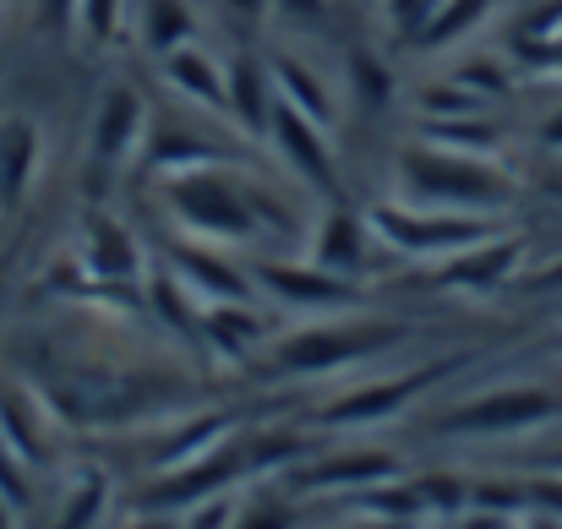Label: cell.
<instances>
[{"label": "cell", "instance_id": "5bb4252c", "mask_svg": "<svg viewBox=\"0 0 562 529\" xmlns=\"http://www.w3.org/2000/svg\"><path fill=\"white\" fill-rule=\"evenodd\" d=\"M541 143H547V148H558V154H562V110H558V115H552V121H547V132H541Z\"/></svg>", "mask_w": 562, "mask_h": 529}, {"label": "cell", "instance_id": "ba28073f", "mask_svg": "<svg viewBox=\"0 0 562 529\" xmlns=\"http://www.w3.org/2000/svg\"><path fill=\"white\" fill-rule=\"evenodd\" d=\"M273 88H279V99H284L290 110H301V115L317 121L323 132L334 126V99H328V88H323L317 77H306L295 60H273Z\"/></svg>", "mask_w": 562, "mask_h": 529}, {"label": "cell", "instance_id": "9a60e30c", "mask_svg": "<svg viewBox=\"0 0 562 529\" xmlns=\"http://www.w3.org/2000/svg\"><path fill=\"white\" fill-rule=\"evenodd\" d=\"M0 529H5V514H0Z\"/></svg>", "mask_w": 562, "mask_h": 529}, {"label": "cell", "instance_id": "7c38bea8", "mask_svg": "<svg viewBox=\"0 0 562 529\" xmlns=\"http://www.w3.org/2000/svg\"><path fill=\"white\" fill-rule=\"evenodd\" d=\"M387 16L415 33V27H426V22L437 16V0H387Z\"/></svg>", "mask_w": 562, "mask_h": 529}, {"label": "cell", "instance_id": "8992f818", "mask_svg": "<svg viewBox=\"0 0 562 529\" xmlns=\"http://www.w3.org/2000/svg\"><path fill=\"white\" fill-rule=\"evenodd\" d=\"M273 104H279V88H268V71L257 60H240L229 71V110L246 121V132H268Z\"/></svg>", "mask_w": 562, "mask_h": 529}, {"label": "cell", "instance_id": "277c9868", "mask_svg": "<svg viewBox=\"0 0 562 529\" xmlns=\"http://www.w3.org/2000/svg\"><path fill=\"white\" fill-rule=\"evenodd\" d=\"M137 137H143V104H137V93L132 88H110V99L93 115V154L104 165H121L126 154H137Z\"/></svg>", "mask_w": 562, "mask_h": 529}, {"label": "cell", "instance_id": "6da1fadb", "mask_svg": "<svg viewBox=\"0 0 562 529\" xmlns=\"http://www.w3.org/2000/svg\"><path fill=\"white\" fill-rule=\"evenodd\" d=\"M404 180H409V191L420 202H431L442 213H453V207H503L514 196V185L497 176L486 159L459 154V148H448V154H437V148L404 154Z\"/></svg>", "mask_w": 562, "mask_h": 529}, {"label": "cell", "instance_id": "9c48e42d", "mask_svg": "<svg viewBox=\"0 0 562 529\" xmlns=\"http://www.w3.org/2000/svg\"><path fill=\"white\" fill-rule=\"evenodd\" d=\"M187 33H191V16L181 0H148V5H143V38H148L159 55L181 49Z\"/></svg>", "mask_w": 562, "mask_h": 529}, {"label": "cell", "instance_id": "8fae6325", "mask_svg": "<svg viewBox=\"0 0 562 529\" xmlns=\"http://www.w3.org/2000/svg\"><path fill=\"white\" fill-rule=\"evenodd\" d=\"M273 284H284V290L301 295V301H339V295H345L339 284H328V279H306V273H301V279H295V273H273Z\"/></svg>", "mask_w": 562, "mask_h": 529}, {"label": "cell", "instance_id": "4fadbf2b", "mask_svg": "<svg viewBox=\"0 0 562 529\" xmlns=\"http://www.w3.org/2000/svg\"><path fill=\"white\" fill-rule=\"evenodd\" d=\"M115 11H121L115 0H82V16H88L93 33H110V27H115Z\"/></svg>", "mask_w": 562, "mask_h": 529}, {"label": "cell", "instance_id": "52a82bcc", "mask_svg": "<svg viewBox=\"0 0 562 529\" xmlns=\"http://www.w3.org/2000/svg\"><path fill=\"white\" fill-rule=\"evenodd\" d=\"M170 77L181 82V93H191L196 104H213V110H224L229 104V77L202 55V49H191V44H181V49H170Z\"/></svg>", "mask_w": 562, "mask_h": 529}, {"label": "cell", "instance_id": "30bf717a", "mask_svg": "<svg viewBox=\"0 0 562 529\" xmlns=\"http://www.w3.org/2000/svg\"><path fill=\"white\" fill-rule=\"evenodd\" d=\"M486 16V0H448L431 22H426V44H453L464 27H475Z\"/></svg>", "mask_w": 562, "mask_h": 529}, {"label": "cell", "instance_id": "5b68a950", "mask_svg": "<svg viewBox=\"0 0 562 529\" xmlns=\"http://www.w3.org/2000/svg\"><path fill=\"white\" fill-rule=\"evenodd\" d=\"M38 170V137L27 121H0V202H22Z\"/></svg>", "mask_w": 562, "mask_h": 529}, {"label": "cell", "instance_id": "7a4b0ae2", "mask_svg": "<svg viewBox=\"0 0 562 529\" xmlns=\"http://www.w3.org/2000/svg\"><path fill=\"white\" fill-rule=\"evenodd\" d=\"M176 207H181V218L191 229H202V235L240 240L251 229V196H240L224 176H181Z\"/></svg>", "mask_w": 562, "mask_h": 529}, {"label": "cell", "instance_id": "3957f363", "mask_svg": "<svg viewBox=\"0 0 562 529\" xmlns=\"http://www.w3.org/2000/svg\"><path fill=\"white\" fill-rule=\"evenodd\" d=\"M552 415H558V398H547L536 387H508V393H492V398L448 415V431H525Z\"/></svg>", "mask_w": 562, "mask_h": 529}]
</instances>
